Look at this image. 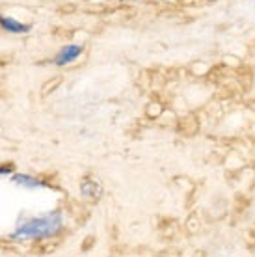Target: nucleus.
Returning <instances> with one entry per match:
<instances>
[{
    "label": "nucleus",
    "mask_w": 255,
    "mask_h": 257,
    "mask_svg": "<svg viewBox=\"0 0 255 257\" xmlns=\"http://www.w3.org/2000/svg\"><path fill=\"white\" fill-rule=\"evenodd\" d=\"M80 52H82V47H80V45H65L62 51L58 52L54 64H56V65L71 64V62H75V60L80 56Z\"/></svg>",
    "instance_id": "obj_2"
},
{
    "label": "nucleus",
    "mask_w": 255,
    "mask_h": 257,
    "mask_svg": "<svg viewBox=\"0 0 255 257\" xmlns=\"http://www.w3.org/2000/svg\"><path fill=\"white\" fill-rule=\"evenodd\" d=\"M125 2H131V0H125Z\"/></svg>",
    "instance_id": "obj_7"
},
{
    "label": "nucleus",
    "mask_w": 255,
    "mask_h": 257,
    "mask_svg": "<svg viewBox=\"0 0 255 257\" xmlns=\"http://www.w3.org/2000/svg\"><path fill=\"white\" fill-rule=\"evenodd\" d=\"M0 26L8 30V32H13V34H26L30 30V26L28 25H23L19 21L12 19V17H0Z\"/></svg>",
    "instance_id": "obj_3"
},
{
    "label": "nucleus",
    "mask_w": 255,
    "mask_h": 257,
    "mask_svg": "<svg viewBox=\"0 0 255 257\" xmlns=\"http://www.w3.org/2000/svg\"><path fill=\"white\" fill-rule=\"evenodd\" d=\"M13 183H17L21 187H26V188H41V187H47V183L45 181H39L38 177H32V175H25V174H17L12 177Z\"/></svg>",
    "instance_id": "obj_4"
},
{
    "label": "nucleus",
    "mask_w": 255,
    "mask_h": 257,
    "mask_svg": "<svg viewBox=\"0 0 255 257\" xmlns=\"http://www.w3.org/2000/svg\"><path fill=\"white\" fill-rule=\"evenodd\" d=\"M12 164H8V166H0V175H4V174H10L12 172Z\"/></svg>",
    "instance_id": "obj_6"
},
{
    "label": "nucleus",
    "mask_w": 255,
    "mask_h": 257,
    "mask_svg": "<svg viewBox=\"0 0 255 257\" xmlns=\"http://www.w3.org/2000/svg\"><path fill=\"white\" fill-rule=\"evenodd\" d=\"M62 229V214L58 211L49 212L41 218L28 220L26 224L17 227V231L13 233L15 238H47L56 235Z\"/></svg>",
    "instance_id": "obj_1"
},
{
    "label": "nucleus",
    "mask_w": 255,
    "mask_h": 257,
    "mask_svg": "<svg viewBox=\"0 0 255 257\" xmlns=\"http://www.w3.org/2000/svg\"><path fill=\"white\" fill-rule=\"evenodd\" d=\"M80 190H82V194L86 198H93V199L101 198V187L93 179H84Z\"/></svg>",
    "instance_id": "obj_5"
}]
</instances>
